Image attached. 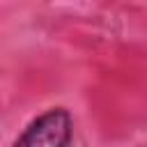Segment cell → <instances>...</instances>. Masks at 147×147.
I'll return each instance as SVG.
<instances>
[{
	"label": "cell",
	"instance_id": "1",
	"mask_svg": "<svg viewBox=\"0 0 147 147\" xmlns=\"http://www.w3.org/2000/svg\"><path fill=\"white\" fill-rule=\"evenodd\" d=\"M71 131H74V119L69 110L64 108H51L37 119H32L25 131L14 140V145H48V147H60L71 142Z\"/></svg>",
	"mask_w": 147,
	"mask_h": 147
}]
</instances>
